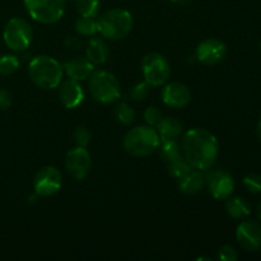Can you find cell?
Returning a JSON list of instances; mask_svg holds the SVG:
<instances>
[{
  "label": "cell",
  "instance_id": "83f0119b",
  "mask_svg": "<svg viewBox=\"0 0 261 261\" xmlns=\"http://www.w3.org/2000/svg\"><path fill=\"white\" fill-rule=\"evenodd\" d=\"M244 185L251 194H260L261 175H259V173H250L244 178Z\"/></svg>",
  "mask_w": 261,
  "mask_h": 261
},
{
  "label": "cell",
  "instance_id": "cb8c5ba5",
  "mask_svg": "<svg viewBox=\"0 0 261 261\" xmlns=\"http://www.w3.org/2000/svg\"><path fill=\"white\" fill-rule=\"evenodd\" d=\"M19 68V60L14 55L0 56V75L8 76L14 74Z\"/></svg>",
  "mask_w": 261,
  "mask_h": 261
},
{
  "label": "cell",
  "instance_id": "d6a6232c",
  "mask_svg": "<svg viewBox=\"0 0 261 261\" xmlns=\"http://www.w3.org/2000/svg\"><path fill=\"white\" fill-rule=\"evenodd\" d=\"M65 46H66V48H69V50L78 51L79 48H81L82 43L76 36H70V37H68L65 40Z\"/></svg>",
  "mask_w": 261,
  "mask_h": 261
},
{
  "label": "cell",
  "instance_id": "5bb4252c",
  "mask_svg": "<svg viewBox=\"0 0 261 261\" xmlns=\"http://www.w3.org/2000/svg\"><path fill=\"white\" fill-rule=\"evenodd\" d=\"M162 101L172 109H182L191 101V92L180 82H171L163 88Z\"/></svg>",
  "mask_w": 261,
  "mask_h": 261
},
{
  "label": "cell",
  "instance_id": "8992f818",
  "mask_svg": "<svg viewBox=\"0 0 261 261\" xmlns=\"http://www.w3.org/2000/svg\"><path fill=\"white\" fill-rule=\"evenodd\" d=\"M65 4L66 0H24L31 18L43 24L58 22L65 12Z\"/></svg>",
  "mask_w": 261,
  "mask_h": 261
},
{
  "label": "cell",
  "instance_id": "4fadbf2b",
  "mask_svg": "<svg viewBox=\"0 0 261 261\" xmlns=\"http://www.w3.org/2000/svg\"><path fill=\"white\" fill-rule=\"evenodd\" d=\"M226 54V45L217 38H206L196 47V59L205 65H216L221 63Z\"/></svg>",
  "mask_w": 261,
  "mask_h": 261
},
{
  "label": "cell",
  "instance_id": "2e32d148",
  "mask_svg": "<svg viewBox=\"0 0 261 261\" xmlns=\"http://www.w3.org/2000/svg\"><path fill=\"white\" fill-rule=\"evenodd\" d=\"M64 73L74 81H86L94 71V65L87 58L75 56L63 65Z\"/></svg>",
  "mask_w": 261,
  "mask_h": 261
},
{
  "label": "cell",
  "instance_id": "30bf717a",
  "mask_svg": "<svg viewBox=\"0 0 261 261\" xmlns=\"http://www.w3.org/2000/svg\"><path fill=\"white\" fill-rule=\"evenodd\" d=\"M65 167L68 172L76 180L87 177L92 167V158L86 147H78L70 149L66 154Z\"/></svg>",
  "mask_w": 261,
  "mask_h": 261
},
{
  "label": "cell",
  "instance_id": "1f68e13d",
  "mask_svg": "<svg viewBox=\"0 0 261 261\" xmlns=\"http://www.w3.org/2000/svg\"><path fill=\"white\" fill-rule=\"evenodd\" d=\"M12 105V96H10L9 92L4 88H0V110L4 111L8 110Z\"/></svg>",
  "mask_w": 261,
  "mask_h": 261
},
{
  "label": "cell",
  "instance_id": "7a4b0ae2",
  "mask_svg": "<svg viewBox=\"0 0 261 261\" xmlns=\"http://www.w3.org/2000/svg\"><path fill=\"white\" fill-rule=\"evenodd\" d=\"M28 75L35 86L42 89H54L61 83L63 64L47 55L36 56L28 65Z\"/></svg>",
  "mask_w": 261,
  "mask_h": 261
},
{
  "label": "cell",
  "instance_id": "d590c367",
  "mask_svg": "<svg viewBox=\"0 0 261 261\" xmlns=\"http://www.w3.org/2000/svg\"><path fill=\"white\" fill-rule=\"evenodd\" d=\"M257 137H259V139L261 140V120H260V122L259 124H257Z\"/></svg>",
  "mask_w": 261,
  "mask_h": 261
},
{
  "label": "cell",
  "instance_id": "8fae6325",
  "mask_svg": "<svg viewBox=\"0 0 261 261\" xmlns=\"http://www.w3.org/2000/svg\"><path fill=\"white\" fill-rule=\"evenodd\" d=\"M209 193L218 200L228 199L234 190L233 177L224 170H214L205 176Z\"/></svg>",
  "mask_w": 261,
  "mask_h": 261
},
{
  "label": "cell",
  "instance_id": "9a60e30c",
  "mask_svg": "<svg viewBox=\"0 0 261 261\" xmlns=\"http://www.w3.org/2000/svg\"><path fill=\"white\" fill-rule=\"evenodd\" d=\"M59 98L66 109H75L83 102L84 91L78 81L69 78L59 87Z\"/></svg>",
  "mask_w": 261,
  "mask_h": 261
},
{
  "label": "cell",
  "instance_id": "7c38bea8",
  "mask_svg": "<svg viewBox=\"0 0 261 261\" xmlns=\"http://www.w3.org/2000/svg\"><path fill=\"white\" fill-rule=\"evenodd\" d=\"M236 239L246 251H257L261 247V224L255 221L241 222L236 229Z\"/></svg>",
  "mask_w": 261,
  "mask_h": 261
},
{
  "label": "cell",
  "instance_id": "9c48e42d",
  "mask_svg": "<svg viewBox=\"0 0 261 261\" xmlns=\"http://www.w3.org/2000/svg\"><path fill=\"white\" fill-rule=\"evenodd\" d=\"M63 184L61 172L54 166L42 167L33 178V188L37 195L51 196L58 193Z\"/></svg>",
  "mask_w": 261,
  "mask_h": 261
},
{
  "label": "cell",
  "instance_id": "d6986e66",
  "mask_svg": "<svg viewBox=\"0 0 261 261\" xmlns=\"http://www.w3.org/2000/svg\"><path fill=\"white\" fill-rule=\"evenodd\" d=\"M155 126L161 142L177 140L182 133V124L175 117H162V120Z\"/></svg>",
  "mask_w": 261,
  "mask_h": 261
},
{
  "label": "cell",
  "instance_id": "4dcf8cb0",
  "mask_svg": "<svg viewBox=\"0 0 261 261\" xmlns=\"http://www.w3.org/2000/svg\"><path fill=\"white\" fill-rule=\"evenodd\" d=\"M239 255H237L236 249L231 245H224L219 249L218 251V259L222 261H234L237 260Z\"/></svg>",
  "mask_w": 261,
  "mask_h": 261
},
{
  "label": "cell",
  "instance_id": "f546056e",
  "mask_svg": "<svg viewBox=\"0 0 261 261\" xmlns=\"http://www.w3.org/2000/svg\"><path fill=\"white\" fill-rule=\"evenodd\" d=\"M162 112L155 106L148 107L144 112L145 122H147V125H150V126H155L162 120Z\"/></svg>",
  "mask_w": 261,
  "mask_h": 261
},
{
  "label": "cell",
  "instance_id": "ba28073f",
  "mask_svg": "<svg viewBox=\"0 0 261 261\" xmlns=\"http://www.w3.org/2000/svg\"><path fill=\"white\" fill-rule=\"evenodd\" d=\"M143 75L152 87H160L167 82L171 74V65L167 59L158 53H150L143 58Z\"/></svg>",
  "mask_w": 261,
  "mask_h": 261
},
{
  "label": "cell",
  "instance_id": "4316f807",
  "mask_svg": "<svg viewBox=\"0 0 261 261\" xmlns=\"http://www.w3.org/2000/svg\"><path fill=\"white\" fill-rule=\"evenodd\" d=\"M91 132H89L88 127L84 126V125L78 126L75 129V132H74V142H75V144L78 145V147H87V145L89 144V142H91Z\"/></svg>",
  "mask_w": 261,
  "mask_h": 261
},
{
  "label": "cell",
  "instance_id": "8d00e7d4",
  "mask_svg": "<svg viewBox=\"0 0 261 261\" xmlns=\"http://www.w3.org/2000/svg\"><path fill=\"white\" fill-rule=\"evenodd\" d=\"M70 2H75V0H70Z\"/></svg>",
  "mask_w": 261,
  "mask_h": 261
},
{
  "label": "cell",
  "instance_id": "ffe728a7",
  "mask_svg": "<svg viewBox=\"0 0 261 261\" xmlns=\"http://www.w3.org/2000/svg\"><path fill=\"white\" fill-rule=\"evenodd\" d=\"M226 211L232 218L245 219L251 214V206L245 198L234 196V198H228L226 203Z\"/></svg>",
  "mask_w": 261,
  "mask_h": 261
},
{
  "label": "cell",
  "instance_id": "e575fe53",
  "mask_svg": "<svg viewBox=\"0 0 261 261\" xmlns=\"http://www.w3.org/2000/svg\"><path fill=\"white\" fill-rule=\"evenodd\" d=\"M256 216H257V218L261 221V201L257 204V206H256Z\"/></svg>",
  "mask_w": 261,
  "mask_h": 261
},
{
  "label": "cell",
  "instance_id": "5b68a950",
  "mask_svg": "<svg viewBox=\"0 0 261 261\" xmlns=\"http://www.w3.org/2000/svg\"><path fill=\"white\" fill-rule=\"evenodd\" d=\"M89 92L97 102L111 103L121 94L116 76L106 70L93 71L89 76Z\"/></svg>",
  "mask_w": 261,
  "mask_h": 261
},
{
  "label": "cell",
  "instance_id": "603a6c76",
  "mask_svg": "<svg viewBox=\"0 0 261 261\" xmlns=\"http://www.w3.org/2000/svg\"><path fill=\"white\" fill-rule=\"evenodd\" d=\"M76 10L82 17H97L99 10V0H75Z\"/></svg>",
  "mask_w": 261,
  "mask_h": 261
},
{
  "label": "cell",
  "instance_id": "ac0fdd59",
  "mask_svg": "<svg viewBox=\"0 0 261 261\" xmlns=\"http://www.w3.org/2000/svg\"><path fill=\"white\" fill-rule=\"evenodd\" d=\"M86 55V58L93 65H101V64L106 63L107 59H109L110 48L102 38L93 37L87 43Z\"/></svg>",
  "mask_w": 261,
  "mask_h": 261
},
{
  "label": "cell",
  "instance_id": "e0dca14e",
  "mask_svg": "<svg viewBox=\"0 0 261 261\" xmlns=\"http://www.w3.org/2000/svg\"><path fill=\"white\" fill-rule=\"evenodd\" d=\"M205 185V176L201 171L191 168L185 176L178 178V189L185 195H195Z\"/></svg>",
  "mask_w": 261,
  "mask_h": 261
},
{
  "label": "cell",
  "instance_id": "f1b7e54d",
  "mask_svg": "<svg viewBox=\"0 0 261 261\" xmlns=\"http://www.w3.org/2000/svg\"><path fill=\"white\" fill-rule=\"evenodd\" d=\"M149 87L150 86L145 81L134 84L129 92L130 97L135 99V101H143L148 96V93H149Z\"/></svg>",
  "mask_w": 261,
  "mask_h": 261
},
{
  "label": "cell",
  "instance_id": "7402d4cb",
  "mask_svg": "<svg viewBox=\"0 0 261 261\" xmlns=\"http://www.w3.org/2000/svg\"><path fill=\"white\" fill-rule=\"evenodd\" d=\"M166 165H167L168 173H170L173 178H176V180H178V178H181L182 176H185L186 173L191 170V166L189 165L188 161L184 158V155L171 161V162L166 163Z\"/></svg>",
  "mask_w": 261,
  "mask_h": 261
},
{
  "label": "cell",
  "instance_id": "3957f363",
  "mask_svg": "<svg viewBox=\"0 0 261 261\" xmlns=\"http://www.w3.org/2000/svg\"><path fill=\"white\" fill-rule=\"evenodd\" d=\"M161 139L157 130L150 125H140L125 134L122 147L134 157H147L160 148Z\"/></svg>",
  "mask_w": 261,
  "mask_h": 261
},
{
  "label": "cell",
  "instance_id": "836d02e7",
  "mask_svg": "<svg viewBox=\"0 0 261 261\" xmlns=\"http://www.w3.org/2000/svg\"><path fill=\"white\" fill-rule=\"evenodd\" d=\"M175 4H188V3H191L193 0H171Z\"/></svg>",
  "mask_w": 261,
  "mask_h": 261
},
{
  "label": "cell",
  "instance_id": "52a82bcc",
  "mask_svg": "<svg viewBox=\"0 0 261 261\" xmlns=\"http://www.w3.org/2000/svg\"><path fill=\"white\" fill-rule=\"evenodd\" d=\"M4 42L10 50L23 51L31 45L33 38L32 27L22 18H12L5 24L3 32Z\"/></svg>",
  "mask_w": 261,
  "mask_h": 261
},
{
  "label": "cell",
  "instance_id": "d4e9b609",
  "mask_svg": "<svg viewBox=\"0 0 261 261\" xmlns=\"http://www.w3.org/2000/svg\"><path fill=\"white\" fill-rule=\"evenodd\" d=\"M75 31L82 36H93L97 32V19L91 17H81L75 22Z\"/></svg>",
  "mask_w": 261,
  "mask_h": 261
},
{
  "label": "cell",
  "instance_id": "6da1fadb",
  "mask_svg": "<svg viewBox=\"0 0 261 261\" xmlns=\"http://www.w3.org/2000/svg\"><path fill=\"white\" fill-rule=\"evenodd\" d=\"M181 153L191 168L206 171L216 163L219 155V144L216 135L200 127L185 133L181 142Z\"/></svg>",
  "mask_w": 261,
  "mask_h": 261
},
{
  "label": "cell",
  "instance_id": "277c9868",
  "mask_svg": "<svg viewBox=\"0 0 261 261\" xmlns=\"http://www.w3.org/2000/svg\"><path fill=\"white\" fill-rule=\"evenodd\" d=\"M133 28V17L127 10L114 8L97 19V32L110 41H119L126 37Z\"/></svg>",
  "mask_w": 261,
  "mask_h": 261
},
{
  "label": "cell",
  "instance_id": "44dd1931",
  "mask_svg": "<svg viewBox=\"0 0 261 261\" xmlns=\"http://www.w3.org/2000/svg\"><path fill=\"white\" fill-rule=\"evenodd\" d=\"M161 149L160 154L161 158L165 161L166 163L171 162V161L176 160V158L181 157V148L178 145L177 140H170V142H161Z\"/></svg>",
  "mask_w": 261,
  "mask_h": 261
},
{
  "label": "cell",
  "instance_id": "484cf974",
  "mask_svg": "<svg viewBox=\"0 0 261 261\" xmlns=\"http://www.w3.org/2000/svg\"><path fill=\"white\" fill-rule=\"evenodd\" d=\"M115 115H116V119L124 125H130L135 120L134 109H133L130 105L125 103V102H122V103H120L119 106L116 107Z\"/></svg>",
  "mask_w": 261,
  "mask_h": 261
}]
</instances>
